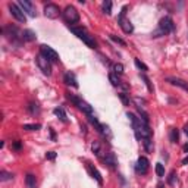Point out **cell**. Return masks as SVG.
<instances>
[{
  "mask_svg": "<svg viewBox=\"0 0 188 188\" xmlns=\"http://www.w3.org/2000/svg\"><path fill=\"white\" fill-rule=\"evenodd\" d=\"M69 30H71L80 40L84 41L90 49H96V47H97V43L94 40V37H93L91 34L87 33V30H85L84 27H69Z\"/></svg>",
  "mask_w": 188,
  "mask_h": 188,
  "instance_id": "obj_1",
  "label": "cell"
},
{
  "mask_svg": "<svg viewBox=\"0 0 188 188\" xmlns=\"http://www.w3.org/2000/svg\"><path fill=\"white\" fill-rule=\"evenodd\" d=\"M173 30H175V24H173V21H172L169 16H165V18L160 19V22H159V28L151 34V37L157 38V37H162V35H166V34L173 33Z\"/></svg>",
  "mask_w": 188,
  "mask_h": 188,
  "instance_id": "obj_2",
  "label": "cell"
},
{
  "mask_svg": "<svg viewBox=\"0 0 188 188\" xmlns=\"http://www.w3.org/2000/svg\"><path fill=\"white\" fill-rule=\"evenodd\" d=\"M68 98L74 103L75 106L78 107L80 110H82L84 113L87 115V116H91V115H94V112H93V107L87 103V101H84L82 98H80V97H76V96H72V94H68Z\"/></svg>",
  "mask_w": 188,
  "mask_h": 188,
  "instance_id": "obj_3",
  "label": "cell"
},
{
  "mask_svg": "<svg viewBox=\"0 0 188 188\" xmlns=\"http://www.w3.org/2000/svg\"><path fill=\"white\" fill-rule=\"evenodd\" d=\"M126 9H128V6H123V8H122L121 13H119V16H118V24L121 25V28H122V31H123L125 34H131L132 31H134V27H132L131 21L125 18Z\"/></svg>",
  "mask_w": 188,
  "mask_h": 188,
  "instance_id": "obj_4",
  "label": "cell"
},
{
  "mask_svg": "<svg viewBox=\"0 0 188 188\" xmlns=\"http://www.w3.org/2000/svg\"><path fill=\"white\" fill-rule=\"evenodd\" d=\"M62 15H63V19L68 24H76L80 21V13L74 6H66L65 10L62 12Z\"/></svg>",
  "mask_w": 188,
  "mask_h": 188,
  "instance_id": "obj_5",
  "label": "cell"
},
{
  "mask_svg": "<svg viewBox=\"0 0 188 188\" xmlns=\"http://www.w3.org/2000/svg\"><path fill=\"white\" fill-rule=\"evenodd\" d=\"M2 31H3V34L8 37L9 40H12L13 43H16V41L22 40V33L18 30L15 25H8V27H5Z\"/></svg>",
  "mask_w": 188,
  "mask_h": 188,
  "instance_id": "obj_6",
  "label": "cell"
},
{
  "mask_svg": "<svg viewBox=\"0 0 188 188\" xmlns=\"http://www.w3.org/2000/svg\"><path fill=\"white\" fill-rule=\"evenodd\" d=\"M50 63H51V62H50L47 57L43 56L41 53L37 56V65H38V68H40L41 72H43L44 75H47V76L51 74V66H50Z\"/></svg>",
  "mask_w": 188,
  "mask_h": 188,
  "instance_id": "obj_7",
  "label": "cell"
},
{
  "mask_svg": "<svg viewBox=\"0 0 188 188\" xmlns=\"http://www.w3.org/2000/svg\"><path fill=\"white\" fill-rule=\"evenodd\" d=\"M9 10H10V15L15 18L18 22H21V24H25V21H27V16H25V13L22 12V9L19 8L18 5H15V3H9Z\"/></svg>",
  "mask_w": 188,
  "mask_h": 188,
  "instance_id": "obj_8",
  "label": "cell"
},
{
  "mask_svg": "<svg viewBox=\"0 0 188 188\" xmlns=\"http://www.w3.org/2000/svg\"><path fill=\"white\" fill-rule=\"evenodd\" d=\"M18 6L22 9V12H24L25 15H28V16H31V18H35V6H34L30 0H19V2H18Z\"/></svg>",
  "mask_w": 188,
  "mask_h": 188,
  "instance_id": "obj_9",
  "label": "cell"
},
{
  "mask_svg": "<svg viewBox=\"0 0 188 188\" xmlns=\"http://www.w3.org/2000/svg\"><path fill=\"white\" fill-rule=\"evenodd\" d=\"M40 51L41 55L44 57H47L50 62H59V55H57L56 50H53L50 46H46V44H43L40 47Z\"/></svg>",
  "mask_w": 188,
  "mask_h": 188,
  "instance_id": "obj_10",
  "label": "cell"
},
{
  "mask_svg": "<svg viewBox=\"0 0 188 188\" xmlns=\"http://www.w3.org/2000/svg\"><path fill=\"white\" fill-rule=\"evenodd\" d=\"M148 168H150V162H148L147 157H138L137 160V165H135V172L140 173V175H146L148 172Z\"/></svg>",
  "mask_w": 188,
  "mask_h": 188,
  "instance_id": "obj_11",
  "label": "cell"
},
{
  "mask_svg": "<svg viewBox=\"0 0 188 188\" xmlns=\"http://www.w3.org/2000/svg\"><path fill=\"white\" fill-rule=\"evenodd\" d=\"M59 13H60V9L55 3H47L44 6V15L49 18V19H56L59 16Z\"/></svg>",
  "mask_w": 188,
  "mask_h": 188,
  "instance_id": "obj_12",
  "label": "cell"
},
{
  "mask_svg": "<svg viewBox=\"0 0 188 188\" xmlns=\"http://www.w3.org/2000/svg\"><path fill=\"white\" fill-rule=\"evenodd\" d=\"M166 81L169 82L171 85L179 87V88H182L184 91H187V93H188V82L187 81L181 80V78H178V76H168V78H166Z\"/></svg>",
  "mask_w": 188,
  "mask_h": 188,
  "instance_id": "obj_13",
  "label": "cell"
},
{
  "mask_svg": "<svg viewBox=\"0 0 188 188\" xmlns=\"http://www.w3.org/2000/svg\"><path fill=\"white\" fill-rule=\"evenodd\" d=\"M87 169H88V172H90V175H91V176H93L94 179L97 181V182L100 184V185H103V178H101L100 172H98L97 169H96V168H94V166H93L91 163H87Z\"/></svg>",
  "mask_w": 188,
  "mask_h": 188,
  "instance_id": "obj_14",
  "label": "cell"
},
{
  "mask_svg": "<svg viewBox=\"0 0 188 188\" xmlns=\"http://www.w3.org/2000/svg\"><path fill=\"white\" fill-rule=\"evenodd\" d=\"M63 81H65L66 85H71V87H78V82H76V78L72 72H66L65 76H63Z\"/></svg>",
  "mask_w": 188,
  "mask_h": 188,
  "instance_id": "obj_15",
  "label": "cell"
},
{
  "mask_svg": "<svg viewBox=\"0 0 188 188\" xmlns=\"http://www.w3.org/2000/svg\"><path fill=\"white\" fill-rule=\"evenodd\" d=\"M103 160H105V163H106L110 169H115V168L118 166V160H116V157H115L113 153H107L106 157H105Z\"/></svg>",
  "mask_w": 188,
  "mask_h": 188,
  "instance_id": "obj_16",
  "label": "cell"
},
{
  "mask_svg": "<svg viewBox=\"0 0 188 188\" xmlns=\"http://www.w3.org/2000/svg\"><path fill=\"white\" fill-rule=\"evenodd\" d=\"M25 185H27V188H37L35 175H33V173H27V176H25Z\"/></svg>",
  "mask_w": 188,
  "mask_h": 188,
  "instance_id": "obj_17",
  "label": "cell"
},
{
  "mask_svg": "<svg viewBox=\"0 0 188 188\" xmlns=\"http://www.w3.org/2000/svg\"><path fill=\"white\" fill-rule=\"evenodd\" d=\"M53 113L56 115L62 122H65V123L68 122V116H66V112L63 110V107H55L53 109Z\"/></svg>",
  "mask_w": 188,
  "mask_h": 188,
  "instance_id": "obj_18",
  "label": "cell"
},
{
  "mask_svg": "<svg viewBox=\"0 0 188 188\" xmlns=\"http://www.w3.org/2000/svg\"><path fill=\"white\" fill-rule=\"evenodd\" d=\"M37 38V35L34 31L31 30H24V33H22V40L24 41H34Z\"/></svg>",
  "mask_w": 188,
  "mask_h": 188,
  "instance_id": "obj_19",
  "label": "cell"
},
{
  "mask_svg": "<svg viewBox=\"0 0 188 188\" xmlns=\"http://www.w3.org/2000/svg\"><path fill=\"white\" fill-rule=\"evenodd\" d=\"M169 140H171V143H178V140H179V132L176 128H172L171 132H169Z\"/></svg>",
  "mask_w": 188,
  "mask_h": 188,
  "instance_id": "obj_20",
  "label": "cell"
},
{
  "mask_svg": "<svg viewBox=\"0 0 188 188\" xmlns=\"http://www.w3.org/2000/svg\"><path fill=\"white\" fill-rule=\"evenodd\" d=\"M10 179H13V173L6 172V171L0 172V181H2V182H6V181H10Z\"/></svg>",
  "mask_w": 188,
  "mask_h": 188,
  "instance_id": "obj_21",
  "label": "cell"
},
{
  "mask_svg": "<svg viewBox=\"0 0 188 188\" xmlns=\"http://www.w3.org/2000/svg\"><path fill=\"white\" fill-rule=\"evenodd\" d=\"M109 81L112 82V85H115V87L122 85V81L118 78V75H116V74H110V75H109Z\"/></svg>",
  "mask_w": 188,
  "mask_h": 188,
  "instance_id": "obj_22",
  "label": "cell"
},
{
  "mask_svg": "<svg viewBox=\"0 0 188 188\" xmlns=\"http://www.w3.org/2000/svg\"><path fill=\"white\" fill-rule=\"evenodd\" d=\"M22 128L27 129V131H38V129L41 128V125L40 123H25Z\"/></svg>",
  "mask_w": 188,
  "mask_h": 188,
  "instance_id": "obj_23",
  "label": "cell"
},
{
  "mask_svg": "<svg viewBox=\"0 0 188 188\" xmlns=\"http://www.w3.org/2000/svg\"><path fill=\"white\" fill-rule=\"evenodd\" d=\"M101 9H103V12H105L106 15H110V13H112V2H109V0L103 2V5H101Z\"/></svg>",
  "mask_w": 188,
  "mask_h": 188,
  "instance_id": "obj_24",
  "label": "cell"
},
{
  "mask_svg": "<svg viewBox=\"0 0 188 188\" xmlns=\"http://www.w3.org/2000/svg\"><path fill=\"white\" fill-rule=\"evenodd\" d=\"M28 110H30V113H31V115H38V113H40V107H38V105H37V103H34V101H31V103H30Z\"/></svg>",
  "mask_w": 188,
  "mask_h": 188,
  "instance_id": "obj_25",
  "label": "cell"
},
{
  "mask_svg": "<svg viewBox=\"0 0 188 188\" xmlns=\"http://www.w3.org/2000/svg\"><path fill=\"white\" fill-rule=\"evenodd\" d=\"M137 110H138V115L141 116V121H144L146 123H148V113L143 109V107H140V106H137Z\"/></svg>",
  "mask_w": 188,
  "mask_h": 188,
  "instance_id": "obj_26",
  "label": "cell"
},
{
  "mask_svg": "<svg viewBox=\"0 0 188 188\" xmlns=\"http://www.w3.org/2000/svg\"><path fill=\"white\" fill-rule=\"evenodd\" d=\"M91 150H93V153L97 156V157H100V154H101V150H100V143H98V141H94V143L91 144Z\"/></svg>",
  "mask_w": 188,
  "mask_h": 188,
  "instance_id": "obj_27",
  "label": "cell"
},
{
  "mask_svg": "<svg viewBox=\"0 0 188 188\" xmlns=\"http://www.w3.org/2000/svg\"><path fill=\"white\" fill-rule=\"evenodd\" d=\"M176 181H178V178H176V172L171 171L169 176H168V184H169V185H175V184H176Z\"/></svg>",
  "mask_w": 188,
  "mask_h": 188,
  "instance_id": "obj_28",
  "label": "cell"
},
{
  "mask_svg": "<svg viewBox=\"0 0 188 188\" xmlns=\"http://www.w3.org/2000/svg\"><path fill=\"white\" fill-rule=\"evenodd\" d=\"M143 144H144V148L147 151H153V141H151V138H144Z\"/></svg>",
  "mask_w": 188,
  "mask_h": 188,
  "instance_id": "obj_29",
  "label": "cell"
},
{
  "mask_svg": "<svg viewBox=\"0 0 188 188\" xmlns=\"http://www.w3.org/2000/svg\"><path fill=\"white\" fill-rule=\"evenodd\" d=\"M140 76H141V80H143V81L146 82V85H147L148 91L151 93V91H153V85H151V82H150V80H148V78H147V75H146V74H140Z\"/></svg>",
  "mask_w": 188,
  "mask_h": 188,
  "instance_id": "obj_30",
  "label": "cell"
},
{
  "mask_svg": "<svg viewBox=\"0 0 188 188\" xmlns=\"http://www.w3.org/2000/svg\"><path fill=\"white\" fill-rule=\"evenodd\" d=\"M119 98H121V101L123 103V106H129V101H131V100H129V96H128V94L121 93V94H119Z\"/></svg>",
  "mask_w": 188,
  "mask_h": 188,
  "instance_id": "obj_31",
  "label": "cell"
},
{
  "mask_svg": "<svg viewBox=\"0 0 188 188\" xmlns=\"http://www.w3.org/2000/svg\"><path fill=\"white\" fill-rule=\"evenodd\" d=\"M156 173L157 176H165V168L162 163H156Z\"/></svg>",
  "mask_w": 188,
  "mask_h": 188,
  "instance_id": "obj_32",
  "label": "cell"
},
{
  "mask_svg": "<svg viewBox=\"0 0 188 188\" xmlns=\"http://www.w3.org/2000/svg\"><path fill=\"white\" fill-rule=\"evenodd\" d=\"M110 37V40H113L115 43H118V44H121V46H126V43L122 40V38H119V37H116V35H113V34H110L109 35Z\"/></svg>",
  "mask_w": 188,
  "mask_h": 188,
  "instance_id": "obj_33",
  "label": "cell"
},
{
  "mask_svg": "<svg viewBox=\"0 0 188 188\" xmlns=\"http://www.w3.org/2000/svg\"><path fill=\"white\" fill-rule=\"evenodd\" d=\"M134 62H135V66H137V68H138V69H143V71H148L147 65H144V63H143V62H141V60H140V59H135V60H134Z\"/></svg>",
  "mask_w": 188,
  "mask_h": 188,
  "instance_id": "obj_34",
  "label": "cell"
},
{
  "mask_svg": "<svg viewBox=\"0 0 188 188\" xmlns=\"http://www.w3.org/2000/svg\"><path fill=\"white\" fill-rule=\"evenodd\" d=\"M115 72H116V75L123 74V66L121 65V63H116V65H115Z\"/></svg>",
  "mask_w": 188,
  "mask_h": 188,
  "instance_id": "obj_35",
  "label": "cell"
},
{
  "mask_svg": "<svg viewBox=\"0 0 188 188\" xmlns=\"http://www.w3.org/2000/svg\"><path fill=\"white\" fill-rule=\"evenodd\" d=\"M21 147H22V144H21V141H13V144H12V148H13V150H18V151H19V150H21Z\"/></svg>",
  "mask_w": 188,
  "mask_h": 188,
  "instance_id": "obj_36",
  "label": "cell"
},
{
  "mask_svg": "<svg viewBox=\"0 0 188 188\" xmlns=\"http://www.w3.org/2000/svg\"><path fill=\"white\" fill-rule=\"evenodd\" d=\"M46 159L55 160V159H56V153H55V151H47V153H46Z\"/></svg>",
  "mask_w": 188,
  "mask_h": 188,
  "instance_id": "obj_37",
  "label": "cell"
},
{
  "mask_svg": "<svg viewBox=\"0 0 188 188\" xmlns=\"http://www.w3.org/2000/svg\"><path fill=\"white\" fill-rule=\"evenodd\" d=\"M50 137H51V140H53V141L56 140V134H55V131H53L51 128H50Z\"/></svg>",
  "mask_w": 188,
  "mask_h": 188,
  "instance_id": "obj_38",
  "label": "cell"
},
{
  "mask_svg": "<svg viewBox=\"0 0 188 188\" xmlns=\"http://www.w3.org/2000/svg\"><path fill=\"white\" fill-rule=\"evenodd\" d=\"M188 163V156L187 157H184V159H182V165H187Z\"/></svg>",
  "mask_w": 188,
  "mask_h": 188,
  "instance_id": "obj_39",
  "label": "cell"
},
{
  "mask_svg": "<svg viewBox=\"0 0 188 188\" xmlns=\"http://www.w3.org/2000/svg\"><path fill=\"white\" fill-rule=\"evenodd\" d=\"M184 132L187 134V137H188V125H185V126H184Z\"/></svg>",
  "mask_w": 188,
  "mask_h": 188,
  "instance_id": "obj_40",
  "label": "cell"
},
{
  "mask_svg": "<svg viewBox=\"0 0 188 188\" xmlns=\"http://www.w3.org/2000/svg\"><path fill=\"white\" fill-rule=\"evenodd\" d=\"M184 151H185V153H188V143L184 146Z\"/></svg>",
  "mask_w": 188,
  "mask_h": 188,
  "instance_id": "obj_41",
  "label": "cell"
},
{
  "mask_svg": "<svg viewBox=\"0 0 188 188\" xmlns=\"http://www.w3.org/2000/svg\"><path fill=\"white\" fill-rule=\"evenodd\" d=\"M157 188H163V185H162V184H159V185H157Z\"/></svg>",
  "mask_w": 188,
  "mask_h": 188,
  "instance_id": "obj_42",
  "label": "cell"
}]
</instances>
